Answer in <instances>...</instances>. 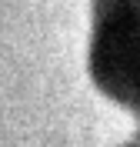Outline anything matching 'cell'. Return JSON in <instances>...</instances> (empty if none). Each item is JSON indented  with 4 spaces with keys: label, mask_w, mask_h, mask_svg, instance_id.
<instances>
[{
    "label": "cell",
    "mask_w": 140,
    "mask_h": 147,
    "mask_svg": "<svg viewBox=\"0 0 140 147\" xmlns=\"http://www.w3.org/2000/svg\"><path fill=\"white\" fill-rule=\"evenodd\" d=\"M90 77L110 100L140 110V0H93Z\"/></svg>",
    "instance_id": "6da1fadb"
}]
</instances>
